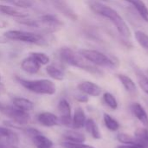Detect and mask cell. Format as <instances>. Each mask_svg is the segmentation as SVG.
I'll list each match as a JSON object with an SVG mask.
<instances>
[{"instance_id": "obj_1", "label": "cell", "mask_w": 148, "mask_h": 148, "mask_svg": "<svg viewBox=\"0 0 148 148\" xmlns=\"http://www.w3.org/2000/svg\"><path fill=\"white\" fill-rule=\"evenodd\" d=\"M57 55L60 62L63 64L77 68L92 75H102V72L98 69V67L89 62L79 53V51H75L69 47L60 48L57 51Z\"/></svg>"}, {"instance_id": "obj_2", "label": "cell", "mask_w": 148, "mask_h": 148, "mask_svg": "<svg viewBox=\"0 0 148 148\" xmlns=\"http://www.w3.org/2000/svg\"><path fill=\"white\" fill-rule=\"evenodd\" d=\"M88 6L94 13L110 20L121 36L127 38L131 36V30L129 27L115 10L98 1H90L88 3Z\"/></svg>"}, {"instance_id": "obj_3", "label": "cell", "mask_w": 148, "mask_h": 148, "mask_svg": "<svg viewBox=\"0 0 148 148\" xmlns=\"http://www.w3.org/2000/svg\"><path fill=\"white\" fill-rule=\"evenodd\" d=\"M3 35L8 38L9 41L33 44L41 47L48 46L49 44V37L51 36L23 29H8L3 33Z\"/></svg>"}, {"instance_id": "obj_4", "label": "cell", "mask_w": 148, "mask_h": 148, "mask_svg": "<svg viewBox=\"0 0 148 148\" xmlns=\"http://www.w3.org/2000/svg\"><path fill=\"white\" fill-rule=\"evenodd\" d=\"M15 80L28 91L37 94V95H53L56 92V84L49 79L29 80V79H25L21 76L16 75Z\"/></svg>"}, {"instance_id": "obj_5", "label": "cell", "mask_w": 148, "mask_h": 148, "mask_svg": "<svg viewBox=\"0 0 148 148\" xmlns=\"http://www.w3.org/2000/svg\"><path fill=\"white\" fill-rule=\"evenodd\" d=\"M78 51L83 57H85L89 62H91L96 67L115 69L119 66V62L117 60L113 59L98 50L82 49Z\"/></svg>"}, {"instance_id": "obj_6", "label": "cell", "mask_w": 148, "mask_h": 148, "mask_svg": "<svg viewBox=\"0 0 148 148\" xmlns=\"http://www.w3.org/2000/svg\"><path fill=\"white\" fill-rule=\"evenodd\" d=\"M1 112L11 120L10 122L6 123V125L10 126V127H16L23 130L22 127L26 126L30 121V116L28 112L23 111L13 105H5Z\"/></svg>"}, {"instance_id": "obj_7", "label": "cell", "mask_w": 148, "mask_h": 148, "mask_svg": "<svg viewBox=\"0 0 148 148\" xmlns=\"http://www.w3.org/2000/svg\"><path fill=\"white\" fill-rule=\"evenodd\" d=\"M23 131L31 139L36 148H53V142L40 131L33 127H24Z\"/></svg>"}, {"instance_id": "obj_8", "label": "cell", "mask_w": 148, "mask_h": 148, "mask_svg": "<svg viewBox=\"0 0 148 148\" xmlns=\"http://www.w3.org/2000/svg\"><path fill=\"white\" fill-rule=\"evenodd\" d=\"M57 110L60 114V117H58L59 122L65 127H72L71 107L67 99L62 98L59 101V102L57 104Z\"/></svg>"}, {"instance_id": "obj_9", "label": "cell", "mask_w": 148, "mask_h": 148, "mask_svg": "<svg viewBox=\"0 0 148 148\" xmlns=\"http://www.w3.org/2000/svg\"><path fill=\"white\" fill-rule=\"evenodd\" d=\"M59 13L63 15L65 17L75 21L77 20V14L71 8L67 0H47Z\"/></svg>"}, {"instance_id": "obj_10", "label": "cell", "mask_w": 148, "mask_h": 148, "mask_svg": "<svg viewBox=\"0 0 148 148\" xmlns=\"http://www.w3.org/2000/svg\"><path fill=\"white\" fill-rule=\"evenodd\" d=\"M0 15L14 19H20L29 16V14L23 10L18 9L8 3H0Z\"/></svg>"}, {"instance_id": "obj_11", "label": "cell", "mask_w": 148, "mask_h": 148, "mask_svg": "<svg viewBox=\"0 0 148 148\" xmlns=\"http://www.w3.org/2000/svg\"><path fill=\"white\" fill-rule=\"evenodd\" d=\"M21 69L28 75L37 74L42 68V65L30 55H28L20 62Z\"/></svg>"}, {"instance_id": "obj_12", "label": "cell", "mask_w": 148, "mask_h": 148, "mask_svg": "<svg viewBox=\"0 0 148 148\" xmlns=\"http://www.w3.org/2000/svg\"><path fill=\"white\" fill-rule=\"evenodd\" d=\"M63 63L59 62H50L49 63L46 68L45 71L47 75L56 81H63L65 78V70L62 67Z\"/></svg>"}, {"instance_id": "obj_13", "label": "cell", "mask_w": 148, "mask_h": 148, "mask_svg": "<svg viewBox=\"0 0 148 148\" xmlns=\"http://www.w3.org/2000/svg\"><path fill=\"white\" fill-rule=\"evenodd\" d=\"M77 88L80 92L87 95L88 96L97 97L101 94V88L95 82L89 81H83L80 82L77 86Z\"/></svg>"}, {"instance_id": "obj_14", "label": "cell", "mask_w": 148, "mask_h": 148, "mask_svg": "<svg viewBox=\"0 0 148 148\" xmlns=\"http://www.w3.org/2000/svg\"><path fill=\"white\" fill-rule=\"evenodd\" d=\"M19 141L17 134L9 127H0V143L16 146Z\"/></svg>"}, {"instance_id": "obj_15", "label": "cell", "mask_w": 148, "mask_h": 148, "mask_svg": "<svg viewBox=\"0 0 148 148\" xmlns=\"http://www.w3.org/2000/svg\"><path fill=\"white\" fill-rule=\"evenodd\" d=\"M36 119L39 124L47 127H56L60 124L59 118L56 114L50 112H42L37 115Z\"/></svg>"}, {"instance_id": "obj_16", "label": "cell", "mask_w": 148, "mask_h": 148, "mask_svg": "<svg viewBox=\"0 0 148 148\" xmlns=\"http://www.w3.org/2000/svg\"><path fill=\"white\" fill-rule=\"evenodd\" d=\"M87 118L84 110L81 107H77L72 116V127L75 129H80L84 127Z\"/></svg>"}, {"instance_id": "obj_17", "label": "cell", "mask_w": 148, "mask_h": 148, "mask_svg": "<svg viewBox=\"0 0 148 148\" xmlns=\"http://www.w3.org/2000/svg\"><path fill=\"white\" fill-rule=\"evenodd\" d=\"M131 111L134 114V115L146 127H148V115L144 109V108L140 103H133L131 105Z\"/></svg>"}, {"instance_id": "obj_18", "label": "cell", "mask_w": 148, "mask_h": 148, "mask_svg": "<svg viewBox=\"0 0 148 148\" xmlns=\"http://www.w3.org/2000/svg\"><path fill=\"white\" fill-rule=\"evenodd\" d=\"M12 105L23 111H25V112L31 111L34 108V103L30 100H29L27 98H23V97L13 98Z\"/></svg>"}, {"instance_id": "obj_19", "label": "cell", "mask_w": 148, "mask_h": 148, "mask_svg": "<svg viewBox=\"0 0 148 148\" xmlns=\"http://www.w3.org/2000/svg\"><path fill=\"white\" fill-rule=\"evenodd\" d=\"M63 138L67 142H71V143H83L86 140L85 135L75 130L65 131L63 133Z\"/></svg>"}, {"instance_id": "obj_20", "label": "cell", "mask_w": 148, "mask_h": 148, "mask_svg": "<svg viewBox=\"0 0 148 148\" xmlns=\"http://www.w3.org/2000/svg\"><path fill=\"white\" fill-rule=\"evenodd\" d=\"M126 2L131 3L137 10L139 15L148 23V9L145 3L142 0H125Z\"/></svg>"}, {"instance_id": "obj_21", "label": "cell", "mask_w": 148, "mask_h": 148, "mask_svg": "<svg viewBox=\"0 0 148 148\" xmlns=\"http://www.w3.org/2000/svg\"><path fill=\"white\" fill-rule=\"evenodd\" d=\"M86 131L95 140H100L101 138V134L100 132V129L95 123V121L93 119H87L85 126H84Z\"/></svg>"}, {"instance_id": "obj_22", "label": "cell", "mask_w": 148, "mask_h": 148, "mask_svg": "<svg viewBox=\"0 0 148 148\" xmlns=\"http://www.w3.org/2000/svg\"><path fill=\"white\" fill-rule=\"evenodd\" d=\"M117 140L124 145H130V146H136L144 148L140 141L135 138V136H132L127 134H119L116 137Z\"/></svg>"}, {"instance_id": "obj_23", "label": "cell", "mask_w": 148, "mask_h": 148, "mask_svg": "<svg viewBox=\"0 0 148 148\" xmlns=\"http://www.w3.org/2000/svg\"><path fill=\"white\" fill-rule=\"evenodd\" d=\"M117 76H118V79L120 80V82H121V84L123 85V87L125 88V89L127 92H129L131 94L136 92V84L129 76H127L126 75H122V74H120Z\"/></svg>"}, {"instance_id": "obj_24", "label": "cell", "mask_w": 148, "mask_h": 148, "mask_svg": "<svg viewBox=\"0 0 148 148\" xmlns=\"http://www.w3.org/2000/svg\"><path fill=\"white\" fill-rule=\"evenodd\" d=\"M134 136L143 147L148 148V129L147 127H139L134 132Z\"/></svg>"}, {"instance_id": "obj_25", "label": "cell", "mask_w": 148, "mask_h": 148, "mask_svg": "<svg viewBox=\"0 0 148 148\" xmlns=\"http://www.w3.org/2000/svg\"><path fill=\"white\" fill-rule=\"evenodd\" d=\"M4 3L13 5L18 9L24 10V9H31L34 6L33 0H6Z\"/></svg>"}, {"instance_id": "obj_26", "label": "cell", "mask_w": 148, "mask_h": 148, "mask_svg": "<svg viewBox=\"0 0 148 148\" xmlns=\"http://www.w3.org/2000/svg\"><path fill=\"white\" fill-rule=\"evenodd\" d=\"M31 56H33L42 66H47L50 63V57L44 52L42 51H31L29 53Z\"/></svg>"}, {"instance_id": "obj_27", "label": "cell", "mask_w": 148, "mask_h": 148, "mask_svg": "<svg viewBox=\"0 0 148 148\" xmlns=\"http://www.w3.org/2000/svg\"><path fill=\"white\" fill-rule=\"evenodd\" d=\"M103 121H104V123H105V126L107 127V128L112 132H115L120 128L119 122L108 114H103Z\"/></svg>"}, {"instance_id": "obj_28", "label": "cell", "mask_w": 148, "mask_h": 148, "mask_svg": "<svg viewBox=\"0 0 148 148\" xmlns=\"http://www.w3.org/2000/svg\"><path fill=\"white\" fill-rule=\"evenodd\" d=\"M135 39L138 43L144 49L148 50V35L141 30H136L134 33Z\"/></svg>"}, {"instance_id": "obj_29", "label": "cell", "mask_w": 148, "mask_h": 148, "mask_svg": "<svg viewBox=\"0 0 148 148\" xmlns=\"http://www.w3.org/2000/svg\"><path fill=\"white\" fill-rule=\"evenodd\" d=\"M103 101L106 103L107 106H108L111 109H117L118 108V102L116 101V98L109 92H106L103 94Z\"/></svg>"}, {"instance_id": "obj_30", "label": "cell", "mask_w": 148, "mask_h": 148, "mask_svg": "<svg viewBox=\"0 0 148 148\" xmlns=\"http://www.w3.org/2000/svg\"><path fill=\"white\" fill-rule=\"evenodd\" d=\"M137 78H138V82L140 84V87L143 89L144 92H146L148 95V78L145 74L137 73Z\"/></svg>"}, {"instance_id": "obj_31", "label": "cell", "mask_w": 148, "mask_h": 148, "mask_svg": "<svg viewBox=\"0 0 148 148\" xmlns=\"http://www.w3.org/2000/svg\"><path fill=\"white\" fill-rule=\"evenodd\" d=\"M63 147L66 148H95L89 145H86L84 143H71V142H64Z\"/></svg>"}, {"instance_id": "obj_32", "label": "cell", "mask_w": 148, "mask_h": 148, "mask_svg": "<svg viewBox=\"0 0 148 148\" xmlns=\"http://www.w3.org/2000/svg\"><path fill=\"white\" fill-rule=\"evenodd\" d=\"M75 99L78 101H80V102H88V95L83 94V93H82V92H81V94H79V95H77L75 96Z\"/></svg>"}, {"instance_id": "obj_33", "label": "cell", "mask_w": 148, "mask_h": 148, "mask_svg": "<svg viewBox=\"0 0 148 148\" xmlns=\"http://www.w3.org/2000/svg\"><path fill=\"white\" fill-rule=\"evenodd\" d=\"M10 41L8 40V38L3 34L0 35V45H3V44H7Z\"/></svg>"}, {"instance_id": "obj_34", "label": "cell", "mask_w": 148, "mask_h": 148, "mask_svg": "<svg viewBox=\"0 0 148 148\" xmlns=\"http://www.w3.org/2000/svg\"><path fill=\"white\" fill-rule=\"evenodd\" d=\"M6 92H7V89H6L5 85H4L2 82H0V96L5 95Z\"/></svg>"}, {"instance_id": "obj_35", "label": "cell", "mask_w": 148, "mask_h": 148, "mask_svg": "<svg viewBox=\"0 0 148 148\" xmlns=\"http://www.w3.org/2000/svg\"><path fill=\"white\" fill-rule=\"evenodd\" d=\"M8 22L4 19L0 18V29H6L8 27Z\"/></svg>"}, {"instance_id": "obj_36", "label": "cell", "mask_w": 148, "mask_h": 148, "mask_svg": "<svg viewBox=\"0 0 148 148\" xmlns=\"http://www.w3.org/2000/svg\"><path fill=\"white\" fill-rule=\"evenodd\" d=\"M116 148H142L140 147H136V146H130V145H122V146H119Z\"/></svg>"}, {"instance_id": "obj_37", "label": "cell", "mask_w": 148, "mask_h": 148, "mask_svg": "<svg viewBox=\"0 0 148 148\" xmlns=\"http://www.w3.org/2000/svg\"><path fill=\"white\" fill-rule=\"evenodd\" d=\"M4 106H5L4 104H3L2 102H0V112H1V111H2V110L3 109V108H4Z\"/></svg>"}, {"instance_id": "obj_38", "label": "cell", "mask_w": 148, "mask_h": 148, "mask_svg": "<svg viewBox=\"0 0 148 148\" xmlns=\"http://www.w3.org/2000/svg\"><path fill=\"white\" fill-rule=\"evenodd\" d=\"M145 75H146L147 76V78H148V70H147V72H146V74H145Z\"/></svg>"}, {"instance_id": "obj_39", "label": "cell", "mask_w": 148, "mask_h": 148, "mask_svg": "<svg viewBox=\"0 0 148 148\" xmlns=\"http://www.w3.org/2000/svg\"><path fill=\"white\" fill-rule=\"evenodd\" d=\"M1 79H2V76H1V74H0V82H1Z\"/></svg>"}, {"instance_id": "obj_40", "label": "cell", "mask_w": 148, "mask_h": 148, "mask_svg": "<svg viewBox=\"0 0 148 148\" xmlns=\"http://www.w3.org/2000/svg\"><path fill=\"white\" fill-rule=\"evenodd\" d=\"M0 1H2V2H5L6 0H0Z\"/></svg>"}, {"instance_id": "obj_41", "label": "cell", "mask_w": 148, "mask_h": 148, "mask_svg": "<svg viewBox=\"0 0 148 148\" xmlns=\"http://www.w3.org/2000/svg\"><path fill=\"white\" fill-rule=\"evenodd\" d=\"M101 1H108V0H101Z\"/></svg>"}]
</instances>
